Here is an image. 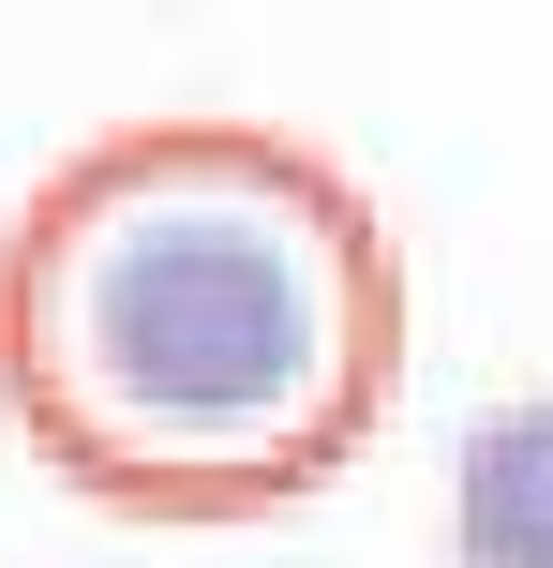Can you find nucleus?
Returning <instances> with one entry per match:
<instances>
[{
  "label": "nucleus",
  "instance_id": "f257e3e1",
  "mask_svg": "<svg viewBox=\"0 0 553 568\" xmlns=\"http://www.w3.org/2000/svg\"><path fill=\"white\" fill-rule=\"evenodd\" d=\"M404 389V255L285 120H105L0 225V404L120 524L315 509Z\"/></svg>",
  "mask_w": 553,
  "mask_h": 568
},
{
  "label": "nucleus",
  "instance_id": "f03ea898",
  "mask_svg": "<svg viewBox=\"0 0 553 568\" xmlns=\"http://www.w3.org/2000/svg\"><path fill=\"white\" fill-rule=\"evenodd\" d=\"M449 539H464V568H553V389L464 434V464H449Z\"/></svg>",
  "mask_w": 553,
  "mask_h": 568
}]
</instances>
